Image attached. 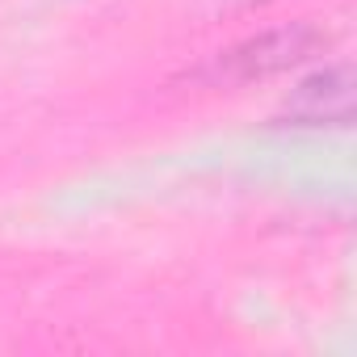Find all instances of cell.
I'll use <instances>...</instances> for the list:
<instances>
[{
    "instance_id": "1",
    "label": "cell",
    "mask_w": 357,
    "mask_h": 357,
    "mask_svg": "<svg viewBox=\"0 0 357 357\" xmlns=\"http://www.w3.org/2000/svg\"><path fill=\"white\" fill-rule=\"evenodd\" d=\"M324 47H328V34L319 26H311V22L278 26V30H265L257 38L236 43L231 51H219V59L202 72V80H211V84H252V80H269L278 72H290V68L307 63Z\"/></svg>"
},
{
    "instance_id": "2",
    "label": "cell",
    "mask_w": 357,
    "mask_h": 357,
    "mask_svg": "<svg viewBox=\"0 0 357 357\" xmlns=\"http://www.w3.org/2000/svg\"><path fill=\"white\" fill-rule=\"evenodd\" d=\"M349 118H353V68L349 63L315 72L282 105V122H294V126H349Z\"/></svg>"
},
{
    "instance_id": "3",
    "label": "cell",
    "mask_w": 357,
    "mask_h": 357,
    "mask_svg": "<svg viewBox=\"0 0 357 357\" xmlns=\"http://www.w3.org/2000/svg\"><path fill=\"white\" fill-rule=\"evenodd\" d=\"M219 5H265V0H219Z\"/></svg>"
}]
</instances>
